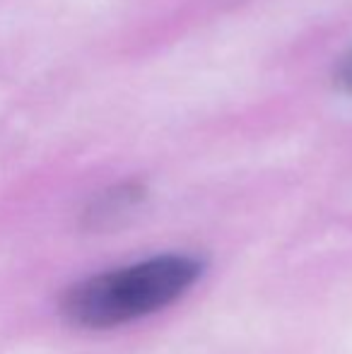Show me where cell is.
<instances>
[{
    "label": "cell",
    "instance_id": "cell-1",
    "mask_svg": "<svg viewBox=\"0 0 352 354\" xmlns=\"http://www.w3.org/2000/svg\"><path fill=\"white\" fill-rule=\"evenodd\" d=\"M203 261L186 253L147 258L73 284L61 299L71 323L89 330L116 328L174 304L203 275Z\"/></svg>",
    "mask_w": 352,
    "mask_h": 354
},
{
    "label": "cell",
    "instance_id": "cell-2",
    "mask_svg": "<svg viewBox=\"0 0 352 354\" xmlns=\"http://www.w3.org/2000/svg\"><path fill=\"white\" fill-rule=\"evenodd\" d=\"M142 201V191L136 186H121L109 191L104 198H99L92 207H89V222L97 227H109L116 224L121 219H126V214Z\"/></svg>",
    "mask_w": 352,
    "mask_h": 354
},
{
    "label": "cell",
    "instance_id": "cell-3",
    "mask_svg": "<svg viewBox=\"0 0 352 354\" xmlns=\"http://www.w3.org/2000/svg\"><path fill=\"white\" fill-rule=\"evenodd\" d=\"M343 82L352 89V56L345 61V66H343Z\"/></svg>",
    "mask_w": 352,
    "mask_h": 354
}]
</instances>
